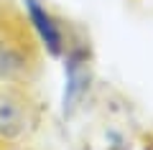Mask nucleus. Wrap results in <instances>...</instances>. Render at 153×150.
I'll return each mask as SVG.
<instances>
[{"label":"nucleus","mask_w":153,"mask_h":150,"mask_svg":"<svg viewBox=\"0 0 153 150\" xmlns=\"http://www.w3.org/2000/svg\"><path fill=\"white\" fill-rule=\"evenodd\" d=\"M28 127L26 102L10 92H0V137H21Z\"/></svg>","instance_id":"2"},{"label":"nucleus","mask_w":153,"mask_h":150,"mask_svg":"<svg viewBox=\"0 0 153 150\" xmlns=\"http://www.w3.org/2000/svg\"><path fill=\"white\" fill-rule=\"evenodd\" d=\"M26 13H28V21H31L33 31L38 33V38L49 48V54L59 56L64 51V33H61L59 23L54 21V16L38 0H26Z\"/></svg>","instance_id":"1"},{"label":"nucleus","mask_w":153,"mask_h":150,"mask_svg":"<svg viewBox=\"0 0 153 150\" xmlns=\"http://www.w3.org/2000/svg\"><path fill=\"white\" fill-rule=\"evenodd\" d=\"M87 92V71H84V54L71 51L66 56V92H64V109L71 112L79 97Z\"/></svg>","instance_id":"3"},{"label":"nucleus","mask_w":153,"mask_h":150,"mask_svg":"<svg viewBox=\"0 0 153 150\" xmlns=\"http://www.w3.org/2000/svg\"><path fill=\"white\" fill-rule=\"evenodd\" d=\"M26 66H28V61L21 48L8 41H0V76L3 79H13V76L23 74Z\"/></svg>","instance_id":"4"}]
</instances>
